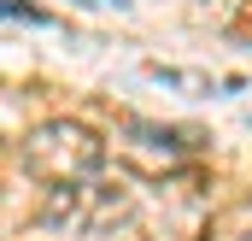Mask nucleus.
Returning <instances> with one entry per match:
<instances>
[{
    "instance_id": "obj_1",
    "label": "nucleus",
    "mask_w": 252,
    "mask_h": 241,
    "mask_svg": "<svg viewBox=\"0 0 252 241\" xmlns=\"http://www.w3.org/2000/svg\"><path fill=\"white\" fill-rule=\"evenodd\" d=\"M18 159H24L30 177L53 182V188H76V182H88L100 165H106V141H100L88 123L47 118V123H35V129L24 135Z\"/></svg>"
},
{
    "instance_id": "obj_2",
    "label": "nucleus",
    "mask_w": 252,
    "mask_h": 241,
    "mask_svg": "<svg viewBox=\"0 0 252 241\" xmlns=\"http://www.w3.org/2000/svg\"><path fill=\"white\" fill-rule=\"evenodd\" d=\"M112 218H118V200H112L106 188H94V182L53 188V194H47V212H41V224L70 230V236H94V230H100V224H112Z\"/></svg>"
},
{
    "instance_id": "obj_3",
    "label": "nucleus",
    "mask_w": 252,
    "mask_h": 241,
    "mask_svg": "<svg viewBox=\"0 0 252 241\" xmlns=\"http://www.w3.org/2000/svg\"><path fill=\"white\" fill-rule=\"evenodd\" d=\"M124 153H129V159H141V165H153V171H158V165L170 171L182 153H193V141H188V135H176V129H158V123L129 118V123H124Z\"/></svg>"
},
{
    "instance_id": "obj_4",
    "label": "nucleus",
    "mask_w": 252,
    "mask_h": 241,
    "mask_svg": "<svg viewBox=\"0 0 252 241\" xmlns=\"http://www.w3.org/2000/svg\"><path fill=\"white\" fill-rule=\"evenodd\" d=\"M88 6H124V0H88Z\"/></svg>"
}]
</instances>
